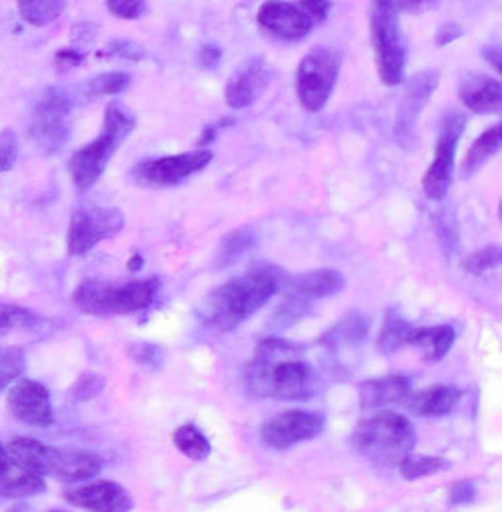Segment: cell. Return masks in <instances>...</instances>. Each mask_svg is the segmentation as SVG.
<instances>
[{"label":"cell","mask_w":502,"mask_h":512,"mask_svg":"<svg viewBox=\"0 0 502 512\" xmlns=\"http://www.w3.org/2000/svg\"><path fill=\"white\" fill-rule=\"evenodd\" d=\"M255 244H257V232L250 226H242V228L228 232L218 246L216 265L220 269L230 267L232 263L240 261L248 250H253Z\"/></svg>","instance_id":"obj_27"},{"label":"cell","mask_w":502,"mask_h":512,"mask_svg":"<svg viewBox=\"0 0 502 512\" xmlns=\"http://www.w3.org/2000/svg\"><path fill=\"white\" fill-rule=\"evenodd\" d=\"M351 449L375 465H396L412 453L416 433L406 416L398 412H378L363 418L349 439Z\"/></svg>","instance_id":"obj_5"},{"label":"cell","mask_w":502,"mask_h":512,"mask_svg":"<svg viewBox=\"0 0 502 512\" xmlns=\"http://www.w3.org/2000/svg\"><path fill=\"white\" fill-rule=\"evenodd\" d=\"M175 447L191 461H205L212 453V443L195 424H183L173 433Z\"/></svg>","instance_id":"obj_30"},{"label":"cell","mask_w":502,"mask_h":512,"mask_svg":"<svg viewBox=\"0 0 502 512\" xmlns=\"http://www.w3.org/2000/svg\"><path fill=\"white\" fill-rule=\"evenodd\" d=\"M25 371V353L21 347H0V392L13 386Z\"/></svg>","instance_id":"obj_33"},{"label":"cell","mask_w":502,"mask_h":512,"mask_svg":"<svg viewBox=\"0 0 502 512\" xmlns=\"http://www.w3.org/2000/svg\"><path fill=\"white\" fill-rule=\"evenodd\" d=\"M414 326H410V322H406L398 312L390 310L386 314L382 332H380V340H378V347L382 353L392 355L396 353L400 347H404L408 343V336L412 332Z\"/></svg>","instance_id":"obj_31"},{"label":"cell","mask_w":502,"mask_h":512,"mask_svg":"<svg viewBox=\"0 0 502 512\" xmlns=\"http://www.w3.org/2000/svg\"><path fill=\"white\" fill-rule=\"evenodd\" d=\"M123 226L125 216L117 207H80L70 218L66 248L72 256L87 254L103 240L115 238Z\"/></svg>","instance_id":"obj_10"},{"label":"cell","mask_w":502,"mask_h":512,"mask_svg":"<svg viewBox=\"0 0 502 512\" xmlns=\"http://www.w3.org/2000/svg\"><path fill=\"white\" fill-rule=\"evenodd\" d=\"M44 490V478L31 474L0 443V498H29Z\"/></svg>","instance_id":"obj_20"},{"label":"cell","mask_w":502,"mask_h":512,"mask_svg":"<svg viewBox=\"0 0 502 512\" xmlns=\"http://www.w3.org/2000/svg\"><path fill=\"white\" fill-rule=\"evenodd\" d=\"M220 60H222V50L218 46L207 44L199 50V64L207 70H214L220 64Z\"/></svg>","instance_id":"obj_44"},{"label":"cell","mask_w":502,"mask_h":512,"mask_svg":"<svg viewBox=\"0 0 502 512\" xmlns=\"http://www.w3.org/2000/svg\"><path fill=\"white\" fill-rule=\"evenodd\" d=\"M226 119H228V117H224V121H218V123H214V125H207L205 130L201 132V138H199V142H197V144H199V146H203V148H205L207 144H212V142L216 140L218 130H222L224 125H230V123H232V121H226Z\"/></svg>","instance_id":"obj_46"},{"label":"cell","mask_w":502,"mask_h":512,"mask_svg":"<svg viewBox=\"0 0 502 512\" xmlns=\"http://www.w3.org/2000/svg\"><path fill=\"white\" fill-rule=\"evenodd\" d=\"M500 263H502V250H500V246L492 244V246L472 252L464 261V267L472 275H482V273H488V271L500 267Z\"/></svg>","instance_id":"obj_35"},{"label":"cell","mask_w":502,"mask_h":512,"mask_svg":"<svg viewBox=\"0 0 502 512\" xmlns=\"http://www.w3.org/2000/svg\"><path fill=\"white\" fill-rule=\"evenodd\" d=\"M46 320L27 308L0 302V334H11L19 330H39Z\"/></svg>","instance_id":"obj_32"},{"label":"cell","mask_w":502,"mask_h":512,"mask_svg":"<svg viewBox=\"0 0 502 512\" xmlns=\"http://www.w3.org/2000/svg\"><path fill=\"white\" fill-rule=\"evenodd\" d=\"M369 35L380 80L386 87H398L404 80L408 46L400 25V15L394 9L392 0L371 3Z\"/></svg>","instance_id":"obj_6"},{"label":"cell","mask_w":502,"mask_h":512,"mask_svg":"<svg viewBox=\"0 0 502 512\" xmlns=\"http://www.w3.org/2000/svg\"><path fill=\"white\" fill-rule=\"evenodd\" d=\"M324 414L312 410H285L265 420L261 426V439L275 451L291 449L298 443L312 441L324 431Z\"/></svg>","instance_id":"obj_13"},{"label":"cell","mask_w":502,"mask_h":512,"mask_svg":"<svg viewBox=\"0 0 502 512\" xmlns=\"http://www.w3.org/2000/svg\"><path fill=\"white\" fill-rule=\"evenodd\" d=\"M17 9L25 23L33 27H46L66 11V3H62V0H21V3H17Z\"/></svg>","instance_id":"obj_29"},{"label":"cell","mask_w":502,"mask_h":512,"mask_svg":"<svg viewBox=\"0 0 502 512\" xmlns=\"http://www.w3.org/2000/svg\"><path fill=\"white\" fill-rule=\"evenodd\" d=\"M289 277L279 265L257 263L242 275L209 291L199 308L205 326L230 332L269 304L273 295L285 289Z\"/></svg>","instance_id":"obj_2"},{"label":"cell","mask_w":502,"mask_h":512,"mask_svg":"<svg viewBox=\"0 0 502 512\" xmlns=\"http://www.w3.org/2000/svg\"><path fill=\"white\" fill-rule=\"evenodd\" d=\"M400 474L404 480H421L427 476H435L445 472V469L451 467V461L445 457H437V455H416V453H408L406 457L400 459L398 463Z\"/></svg>","instance_id":"obj_28"},{"label":"cell","mask_w":502,"mask_h":512,"mask_svg":"<svg viewBox=\"0 0 502 512\" xmlns=\"http://www.w3.org/2000/svg\"><path fill=\"white\" fill-rule=\"evenodd\" d=\"M101 58H121V60H130V62H140L144 58V50L136 44V41H113V44L99 54Z\"/></svg>","instance_id":"obj_40"},{"label":"cell","mask_w":502,"mask_h":512,"mask_svg":"<svg viewBox=\"0 0 502 512\" xmlns=\"http://www.w3.org/2000/svg\"><path fill=\"white\" fill-rule=\"evenodd\" d=\"M103 459L85 449L48 447L44 478L52 476L60 482H85L101 474Z\"/></svg>","instance_id":"obj_18"},{"label":"cell","mask_w":502,"mask_h":512,"mask_svg":"<svg viewBox=\"0 0 502 512\" xmlns=\"http://www.w3.org/2000/svg\"><path fill=\"white\" fill-rule=\"evenodd\" d=\"M142 265H144V256H142L140 252H134L132 259L128 261V269H130L132 273H136V271L142 269Z\"/></svg>","instance_id":"obj_48"},{"label":"cell","mask_w":502,"mask_h":512,"mask_svg":"<svg viewBox=\"0 0 502 512\" xmlns=\"http://www.w3.org/2000/svg\"><path fill=\"white\" fill-rule=\"evenodd\" d=\"M50 512H62V510H50Z\"/></svg>","instance_id":"obj_49"},{"label":"cell","mask_w":502,"mask_h":512,"mask_svg":"<svg viewBox=\"0 0 502 512\" xmlns=\"http://www.w3.org/2000/svg\"><path fill=\"white\" fill-rule=\"evenodd\" d=\"M332 9L328 0L302 3H265L257 13L261 29L283 41H300L322 25Z\"/></svg>","instance_id":"obj_7"},{"label":"cell","mask_w":502,"mask_h":512,"mask_svg":"<svg viewBox=\"0 0 502 512\" xmlns=\"http://www.w3.org/2000/svg\"><path fill=\"white\" fill-rule=\"evenodd\" d=\"M341 60V54L328 46H316L302 58L296 74V93L306 111L316 113L328 103L339 80Z\"/></svg>","instance_id":"obj_8"},{"label":"cell","mask_w":502,"mask_h":512,"mask_svg":"<svg viewBox=\"0 0 502 512\" xmlns=\"http://www.w3.org/2000/svg\"><path fill=\"white\" fill-rule=\"evenodd\" d=\"M466 132V117L462 113H447L441 121L439 138L435 144V158L423 177V191L431 201H441L453 179V162L459 138Z\"/></svg>","instance_id":"obj_11"},{"label":"cell","mask_w":502,"mask_h":512,"mask_svg":"<svg viewBox=\"0 0 502 512\" xmlns=\"http://www.w3.org/2000/svg\"><path fill=\"white\" fill-rule=\"evenodd\" d=\"M103 388H105V377L99 373L87 371L74 381V386L70 388V398L74 402H87L97 398L103 392Z\"/></svg>","instance_id":"obj_36"},{"label":"cell","mask_w":502,"mask_h":512,"mask_svg":"<svg viewBox=\"0 0 502 512\" xmlns=\"http://www.w3.org/2000/svg\"><path fill=\"white\" fill-rule=\"evenodd\" d=\"M128 355L148 371H158L164 365L162 349L152 343H134L128 347Z\"/></svg>","instance_id":"obj_37"},{"label":"cell","mask_w":502,"mask_h":512,"mask_svg":"<svg viewBox=\"0 0 502 512\" xmlns=\"http://www.w3.org/2000/svg\"><path fill=\"white\" fill-rule=\"evenodd\" d=\"M439 3H431V0H396L394 9L400 13H425L435 9Z\"/></svg>","instance_id":"obj_43"},{"label":"cell","mask_w":502,"mask_h":512,"mask_svg":"<svg viewBox=\"0 0 502 512\" xmlns=\"http://www.w3.org/2000/svg\"><path fill=\"white\" fill-rule=\"evenodd\" d=\"M105 7L113 17L125 21L140 19L148 11V3L144 0H107Z\"/></svg>","instance_id":"obj_39"},{"label":"cell","mask_w":502,"mask_h":512,"mask_svg":"<svg viewBox=\"0 0 502 512\" xmlns=\"http://www.w3.org/2000/svg\"><path fill=\"white\" fill-rule=\"evenodd\" d=\"M302 351L304 347L279 336L261 340L244 369L248 394L277 402L310 400L320 388V379L316 369L302 361Z\"/></svg>","instance_id":"obj_1"},{"label":"cell","mask_w":502,"mask_h":512,"mask_svg":"<svg viewBox=\"0 0 502 512\" xmlns=\"http://www.w3.org/2000/svg\"><path fill=\"white\" fill-rule=\"evenodd\" d=\"M476 496V486L470 480H459L449 488V502L451 504H468Z\"/></svg>","instance_id":"obj_42"},{"label":"cell","mask_w":502,"mask_h":512,"mask_svg":"<svg viewBox=\"0 0 502 512\" xmlns=\"http://www.w3.org/2000/svg\"><path fill=\"white\" fill-rule=\"evenodd\" d=\"M273 78V70L265 58L255 56L244 60L236 72L226 82V103L232 109H246L261 99V95L269 89Z\"/></svg>","instance_id":"obj_15"},{"label":"cell","mask_w":502,"mask_h":512,"mask_svg":"<svg viewBox=\"0 0 502 512\" xmlns=\"http://www.w3.org/2000/svg\"><path fill=\"white\" fill-rule=\"evenodd\" d=\"M82 56L80 52H76V50H60L58 54H56V66L58 68H62V70H68V68H76L80 62H82Z\"/></svg>","instance_id":"obj_45"},{"label":"cell","mask_w":502,"mask_h":512,"mask_svg":"<svg viewBox=\"0 0 502 512\" xmlns=\"http://www.w3.org/2000/svg\"><path fill=\"white\" fill-rule=\"evenodd\" d=\"M132 84V76L128 72H105L89 80L87 93L93 97H105V95H119Z\"/></svg>","instance_id":"obj_34"},{"label":"cell","mask_w":502,"mask_h":512,"mask_svg":"<svg viewBox=\"0 0 502 512\" xmlns=\"http://www.w3.org/2000/svg\"><path fill=\"white\" fill-rule=\"evenodd\" d=\"M455 343V330L451 326H423L412 328L408 343L427 363L443 361Z\"/></svg>","instance_id":"obj_23"},{"label":"cell","mask_w":502,"mask_h":512,"mask_svg":"<svg viewBox=\"0 0 502 512\" xmlns=\"http://www.w3.org/2000/svg\"><path fill=\"white\" fill-rule=\"evenodd\" d=\"M369 330V320L361 314H347L341 322L334 324L322 338L320 345L334 353L343 347H357L361 345Z\"/></svg>","instance_id":"obj_25"},{"label":"cell","mask_w":502,"mask_h":512,"mask_svg":"<svg viewBox=\"0 0 502 512\" xmlns=\"http://www.w3.org/2000/svg\"><path fill=\"white\" fill-rule=\"evenodd\" d=\"M410 381L404 375L373 377L359 383V406L361 410H380L390 404L404 402L410 394Z\"/></svg>","instance_id":"obj_22"},{"label":"cell","mask_w":502,"mask_h":512,"mask_svg":"<svg viewBox=\"0 0 502 512\" xmlns=\"http://www.w3.org/2000/svg\"><path fill=\"white\" fill-rule=\"evenodd\" d=\"M70 111L72 99L64 89L52 87L41 95L29 123V136L39 150L54 154L68 142Z\"/></svg>","instance_id":"obj_9"},{"label":"cell","mask_w":502,"mask_h":512,"mask_svg":"<svg viewBox=\"0 0 502 512\" xmlns=\"http://www.w3.org/2000/svg\"><path fill=\"white\" fill-rule=\"evenodd\" d=\"M64 500L89 512H130L134 508L132 494L111 480H97L66 490Z\"/></svg>","instance_id":"obj_16"},{"label":"cell","mask_w":502,"mask_h":512,"mask_svg":"<svg viewBox=\"0 0 502 512\" xmlns=\"http://www.w3.org/2000/svg\"><path fill=\"white\" fill-rule=\"evenodd\" d=\"M345 275L337 269H318L289 279L285 285V297L296 300L308 308H314L316 302L324 297L337 295L345 289Z\"/></svg>","instance_id":"obj_19"},{"label":"cell","mask_w":502,"mask_h":512,"mask_svg":"<svg viewBox=\"0 0 502 512\" xmlns=\"http://www.w3.org/2000/svg\"><path fill=\"white\" fill-rule=\"evenodd\" d=\"M19 158V138L15 130L0 132V173H9Z\"/></svg>","instance_id":"obj_38"},{"label":"cell","mask_w":502,"mask_h":512,"mask_svg":"<svg viewBox=\"0 0 502 512\" xmlns=\"http://www.w3.org/2000/svg\"><path fill=\"white\" fill-rule=\"evenodd\" d=\"M9 412L23 424L48 429L54 424V408L48 388L35 379H17L7 394Z\"/></svg>","instance_id":"obj_14"},{"label":"cell","mask_w":502,"mask_h":512,"mask_svg":"<svg viewBox=\"0 0 502 512\" xmlns=\"http://www.w3.org/2000/svg\"><path fill=\"white\" fill-rule=\"evenodd\" d=\"M160 277L130 279V281H82L74 293V306L93 316H125L148 310L160 293Z\"/></svg>","instance_id":"obj_4"},{"label":"cell","mask_w":502,"mask_h":512,"mask_svg":"<svg viewBox=\"0 0 502 512\" xmlns=\"http://www.w3.org/2000/svg\"><path fill=\"white\" fill-rule=\"evenodd\" d=\"M459 390L453 386H431L421 392H410L404 406L421 418H437L449 414L459 402Z\"/></svg>","instance_id":"obj_24"},{"label":"cell","mask_w":502,"mask_h":512,"mask_svg":"<svg viewBox=\"0 0 502 512\" xmlns=\"http://www.w3.org/2000/svg\"><path fill=\"white\" fill-rule=\"evenodd\" d=\"M459 97L470 111L478 115L498 113L502 105V84L486 74L468 72L459 82Z\"/></svg>","instance_id":"obj_21"},{"label":"cell","mask_w":502,"mask_h":512,"mask_svg":"<svg viewBox=\"0 0 502 512\" xmlns=\"http://www.w3.org/2000/svg\"><path fill=\"white\" fill-rule=\"evenodd\" d=\"M482 56L490 62V66L494 68V70H498V74L502 72V62H500V48H496V46H486V48H482Z\"/></svg>","instance_id":"obj_47"},{"label":"cell","mask_w":502,"mask_h":512,"mask_svg":"<svg viewBox=\"0 0 502 512\" xmlns=\"http://www.w3.org/2000/svg\"><path fill=\"white\" fill-rule=\"evenodd\" d=\"M502 146V125L496 123L490 130L480 134L472 146L466 152V158L462 162V177H474L478 170L494 156L500 152Z\"/></svg>","instance_id":"obj_26"},{"label":"cell","mask_w":502,"mask_h":512,"mask_svg":"<svg viewBox=\"0 0 502 512\" xmlns=\"http://www.w3.org/2000/svg\"><path fill=\"white\" fill-rule=\"evenodd\" d=\"M437 84H439V72L425 70L418 76H414L406 87L404 99L398 107L396 130H394L398 142L404 144L406 148H410V142L414 140V125H416L418 117H421V111L425 109L427 101L435 93Z\"/></svg>","instance_id":"obj_17"},{"label":"cell","mask_w":502,"mask_h":512,"mask_svg":"<svg viewBox=\"0 0 502 512\" xmlns=\"http://www.w3.org/2000/svg\"><path fill=\"white\" fill-rule=\"evenodd\" d=\"M214 160V154L207 148L183 152L175 156H162L138 162L132 170V177L142 187H175Z\"/></svg>","instance_id":"obj_12"},{"label":"cell","mask_w":502,"mask_h":512,"mask_svg":"<svg viewBox=\"0 0 502 512\" xmlns=\"http://www.w3.org/2000/svg\"><path fill=\"white\" fill-rule=\"evenodd\" d=\"M136 115L119 101L107 105L99 136L76 150L68 160V170L78 193H87L105 173L117 148L136 130Z\"/></svg>","instance_id":"obj_3"},{"label":"cell","mask_w":502,"mask_h":512,"mask_svg":"<svg viewBox=\"0 0 502 512\" xmlns=\"http://www.w3.org/2000/svg\"><path fill=\"white\" fill-rule=\"evenodd\" d=\"M462 35H464V27L459 25V23H455V21H449V23H443V25L435 31L433 41H435V46L443 48V46L453 44V41H457Z\"/></svg>","instance_id":"obj_41"}]
</instances>
